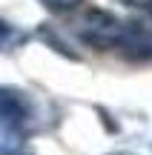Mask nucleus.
<instances>
[{
  "instance_id": "1",
  "label": "nucleus",
  "mask_w": 152,
  "mask_h": 155,
  "mask_svg": "<svg viewBox=\"0 0 152 155\" xmlns=\"http://www.w3.org/2000/svg\"><path fill=\"white\" fill-rule=\"evenodd\" d=\"M37 109L17 86H0V138H26L34 129Z\"/></svg>"
},
{
  "instance_id": "2",
  "label": "nucleus",
  "mask_w": 152,
  "mask_h": 155,
  "mask_svg": "<svg viewBox=\"0 0 152 155\" xmlns=\"http://www.w3.org/2000/svg\"><path fill=\"white\" fill-rule=\"evenodd\" d=\"M126 20H121L118 15L106 9H89L75 26V35L80 38V43L92 46L98 52H115L121 43V35H124Z\"/></svg>"
},
{
  "instance_id": "3",
  "label": "nucleus",
  "mask_w": 152,
  "mask_h": 155,
  "mask_svg": "<svg viewBox=\"0 0 152 155\" xmlns=\"http://www.w3.org/2000/svg\"><path fill=\"white\" fill-rule=\"evenodd\" d=\"M118 52L132 63H149L152 61V29L144 26V23H126Z\"/></svg>"
},
{
  "instance_id": "4",
  "label": "nucleus",
  "mask_w": 152,
  "mask_h": 155,
  "mask_svg": "<svg viewBox=\"0 0 152 155\" xmlns=\"http://www.w3.org/2000/svg\"><path fill=\"white\" fill-rule=\"evenodd\" d=\"M34 38H37V40H43L46 46H52V49H55L60 58H69V61H80V55H78V52H72V46H69L66 40H63L60 35L55 32V26H49V23H40V26L34 29Z\"/></svg>"
},
{
  "instance_id": "5",
  "label": "nucleus",
  "mask_w": 152,
  "mask_h": 155,
  "mask_svg": "<svg viewBox=\"0 0 152 155\" xmlns=\"http://www.w3.org/2000/svg\"><path fill=\"white\" fill-rule=\"evenodd\" d=\"M29 38H32V35H26L23 29H17L15 23L0 17V52H6V55H9V52H17L20 46L29 43Z\"/></svg>"
},
{
  "instance_id": "6",
  "label": "nucleus",
  "mask_w": 152,
  "mask_h": 155,
  "mask_svg": "<svg viewBox=\"0 0 152 155\" xmlns=\"http://www.w3.org/2000/svg\"><path fill=\"white\" fill-rule=\"evenodd\" d=\"M0 155H34L26 150L23 138H0Z\"/></svg>"
},
{
  "instance_id": "7",
  "label": "nucleus",
  "mask_w": 152,
  "mask_h": 155,
  "mask_svg": "<svg viewBox=\"0 0 152 155\" xmlns=\"http://www.w3.org/2000/svg\"><path fill=\"white\" fill-rule=\"evenodd\" d=\"M40 3H43L49 12H57V15H60V12H72V9H78L83 0H40Z\"/></svg>"
},
{
  "instance_id": "8",
  "label": "nucleus",
  "mask_w": 152,
  "mask_h": 155,
  "mask_svg": "<svg viewBox=\"0 0 152 155\" xmlns=\"http://www.w3.org/2000/svg\"><path fill=\"white\" fill-rule=\"evenodd\" d=\"M121 3L129 6V9H138V12H144V15L152 17V0H121Z\"/></svg>"
},
{
  "instance_id": "9",
  "label": "nucleus",
  "mask_w": 152,
  "mask_h": 155,
  "mask_svg": "<svg viewBox=\"0 0 152 155\" xmlns=\"http://www.w3.org/2000/svg\"><path fill=\"white\" fill-rule=\"evenodd\" d=\"M112 155H132V152H112Z\"/></svg>"
}]
</instances>
